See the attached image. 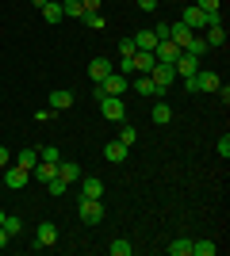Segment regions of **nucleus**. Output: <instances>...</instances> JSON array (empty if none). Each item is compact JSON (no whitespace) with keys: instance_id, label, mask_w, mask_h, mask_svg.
Here are the masks:
<instances>
[{"instance_id":"nucleus-37","label":"nucleus","mask_w":230,"mask_h":256,"mask_svg":"<svg viewBox=\"0 0 230 256\" xmlns=\"http://www.w3.org/2000/svg\"><path fill=\"white\" fill-rule=\"evenodd\" d=\"M138 8L142 12H157V0H138Z\"/></svg>"},{"instance_id":"nucleus-28","label":"nucleus","mask_w":230,"mask_h":256,"mask_svg":"<svg viewBox=\"0 0 230 256\" xmlns=\"http://www.w3.org/2000/svg\"><path fill=\"white\" fill-rule=\"evenodd\" d=\"M192 256H215V241H192Z\"/></svg>"},{"instance_id":"nucleus-40","label":"nucleus","mask_w":230,"mask_h":256,"mask_svg":"<svg viewBox=\"0 0 230 256\" xmlns=\"http://www.w3.org/2000/svg\"><path fill=\"white\" fill-rule=\"evenodd\" d=\"M31 4H35V8H43V4H46V0H31Z\"/></svg>"},{"instance_id":"nucleus-16","label":"nucleus","mask_w":230,"mask_h":256,"mask_svg":"<svg viewBox=\"0 0 230 256\" xmlns=\"http://www.w3.org/2000/svg\"><path fill=\"white\" fill-rule=\"evenodd\" d=\"M12 164H20V168H27V172H31L35 164H39V150H20L16 157H12Z\"/></svg>"},{"instance_id":"nucleus-2","label":"nucleus","mask_w":230,"mask_h":256,"mask_svg":"<svg viewBox=\"0 0 230 256\" xmlns=\"http://www.w3.org/2000/svg\"><path fill=\"white\" fill-rule=\"evenodd\" d=\"M215 20H222V16H207V12H203V8H196V4H188V8H184V16H180V23H184V27H192V31H207V27H211V23H215Z\"/></svg>"},{"instance_id":"nucleus-36","label":"nucleus","mask_w":230,"mask_h":256,"mask_svg":"<svg viewBox=\"0 0 230 256\" xmlns=\"http://www.w3.org/2000/svg\"><path fill=\"white\" fill-rule=\"evenodd\" d=\"M8 164H12V153L4 150V146H0V168H8Z\"/></svg>"},{"instance_id":"nucleus-22","label":"nucleus","mask_w":230,"mask_h":256,"mask_svg":"<svg viewBox=\"0 0 230 256\" xmlns=\"http://www.w3.org/2000/svg\"><path fill=\"white\" fill-rule=\"evenodd\" d=\"M153 46H157V34L153 31H138L134 34V50H150L153 54Z\"/></svg>"},{"instance_id":"nucleus-1","label":"nucleus","mask_w":230,"mask_h":256,"mask_svg":"<svg viewBox=\"0 0 230 256\" xmlns=\"http://www.w3.org/2000/svg\"><path fill=\"white\" fill-rule=\"evenodd\" d=\"M127 92H131V76H123V73H108L104 76V80H100L96 84V92H92V96H127Z\"/></svg>"},{"instance_id":"nucleus-3","label":"nucleus","mask_w":230,"mask_h":256,"mask_svg":"<svg viewBox=\"0 0 230 256\" xmlns=\"http://www.w3.org/2000/svg\"><path fill=\"white\" fill-rule=\"evenodd\" d=\"M77 214H81L85 226H100L104 222V199H81V203H77Z\"/></svg>"},{"instance_id":"nucleus-30","label":"nucleus","mask_w":230,"mask_h":256,"mask_svg":"<svg viewBox=\"0 0 230 256\" xmlns=\"http://www.w3.org/2000/svg\"><path fill=\"white\" fill-rule=\"evenodd\" d=\"M39 160H50V164H58V160H62V153H58L54 146H43V150H39Z\"/></svg>"},{"instance_id":"nucleus-38","label":"nucleus","mask_w":230,"mask_h":256,"mask_svg":"<svg viewBox=\"0 0 230 256\" xmlns=\"http://www.w3.org/2000/svg\"><path fill=\"white\" fill-rule=\"evenodd\" d=\"M85 4V12H100V0H81Z\"/></svg>"},{"instance_id":"nucleus-6","label":"nucleus","mask_w":230,"mask_h":256,"mask_svg":"<svg viewBox=\"0 0 230 256\" xmlns=\"http://www.w3.org/2000/svg\"><path fill=\"white\" fill-rule=\"evenodd\" d=\"M176 58H180V46H176L173 38H161V42L153 46V62L157 65H173Z\"/></svg>"},{"instance_id":"nucleus-24","label":"nucleus","mask_w":230,"mask_h":256,"mask_svg":"<svg viewBox=\"0 0 230 256\" xmlns=\"http://www.w3.org/2000/svg\"><path fill=\"white\" fill-rule=\"evenodd\" d=\"M153 122H157V126L173 122V107H169V104H153Z\"/></svg>"},{"instance_id":"nucleus-12","label":"nucleus","mask_w":230,"mask_h":256,"mask_svg":"<svg viewBox=\"0 0 230 256\" xmlns=\"http://www.w3.org/2000/svg\"><path fill=\"white\" fill-rule=\"evenodd\" d=\"M153 65H157V62H153L150 50H134V54H131V69H134V73H150Z\"/></svg>"},{"instance_id":"nucleus-29","label":"nucleus","mask_w":230,"mask_h":256,"mask_svg":"<svg viewBox=\"0 0 230 256\" xmlns=\"http://www.w3.org/2000/svg\"><path fill=\"white\" fill-rule=\"evenodd\" d=\"M0 226L8 230V237H16V234H20V230H23V222H20V218H16V214H4V222H0Z\"/></svg>"},{"instance_id":"nucleus-23","label":"nucleus","mask_w":230,"mask_h":256,"mask_svg":"<svg viewBox=\"0 0 230 256\" xmlns=\"http://www.w3.org/2000/svg\"><path fill=\"white\" fill-rule=\"evenodd\" d=\"M81 23H85L88 31H104V27H108V20H104L100 12H85V16H81Z\"/></svg>"},{"instance_id":"nucleus-5","label":"nucleus","mask_w":230,"mask_h":256,"mask_svg":"<svg viewBox=\"0 0 230 256\" xmlns=\"http://www.w3.org/2000/svg\"><path fill=\"white\" fill-rule=\"evenodd\" d=\"M150 80H153L157 92H169V88L176 84V69H173V65H153V69H150Z\"/></svg>"},{"instance_id":"nucleus-19","label":"nucleus","mask_w":230,"mask_h":256,"mask_svg":"<svg viewBox=\"0 0 230 256\" xmlns=\"http://www.w3.org/2000/svg\"><path fill=\"white\" fill-rule=\"evenodd\" d=\"M165 252L169 256H192V241H188V237H176V241L165 245Z\"/></svg>"},{"instance_id":"nucleus-20","label":"nucleus","mask_w":230,"mask_h":256,"mask_svg":"<svg viewBox=\"0 0 230 256\" xmlns=\"http://www.w3.org/2000/svg\"><path fill=\"white\" fill-rule=\"evenodd\" d=\"M134 92H138V96H157V88H153L150 73H138V76H134Z\"/></svg>"},{"instance_id":"nucleus-25","label":"nucleus","mask_w":230,"mask_h":256,"mask_svg":"<svg viewBox=\"0 0 230 256\" xmlns=\"http://www.w3.org/2000/svg\"><path fill=\"white\" fill-rule=\"evenodd\" d=\"M62 16H69V20H81V16H85V4H81V0H66V4H62Z\"/></svg>"},{"instance_id":"nucleus-8","label":"nucleus","mask_w":230,"mask_h":256,"mask_svg":"<svg viewBox=\"0 0 230 256\" xmlns=\"http://www.w3.org/2000/svg\"><path fill=\"white\" fill-rule=\"evenodd\" d=\"M173 69H176V76H180V80H184V76H196V73H199V58L180 50V58L173 62Z\"/></svg>"},{"instance_id":"nucleus-13","label":"nucleus","mask_w":230,"mask_h":256,"mask_svg":"<svg viewBox=\"0 0 230 256\" xmlns=\"http://www.w3.org/2000/svg\"><path fill=\"white\" fill-rule=\"evenodd\" d=\"M58 180L77 184L81 180V164H77V160H58Z\"/></svg>"},{"instance_id":"nucleus-14","label":"nucleus","mask_w":230,"mask_h":256,"mask_svg":"<svg viewBox=\"0 0 230 256\" xmlns=\"http://www.w3.org/2000/svg\"><path fill=\"white\" fill-rule=\"evenodd\" d=\"M108 73H115V65H111L108 58H96V62H88V76H92L96 84H100V80H104Z\"/></svg>"},{"instance_id":"nucleus-27","label":"nucleus","mask_w":230,"mask_h":256,"mask_svg":"<svg viewBox=\"0 0 230 256\" xmlns=\"http://www.w3.org/2000/svg\"><path fill=\"white\" fill-rule=\"evenodd\" d=\"M207 50H211V46L203 42V34H192V42H188V50H184V54H196V58H203Z\"/></svg>"},{"instance_id":"nucleus-34","label":"nucleus","mask_w":230,"mask_h":256,"mask_svg":"<svg viewBox=\"0 0 230 256\" xmlns=\"http://www.w3.org/2000/svg\"><path fill=\"white\" fill-rule=\"evenodd\" d=\"M119 54H123V58H131V54H134V38H123V42H119Z\"/></svg>"},{"instance_id":"nucleus-41","label":"nucleus","mask_w":230,"mask_h":256,"mask_svg":"<svg viewBox=\"0 0 230 256\" xmlns=\"http://www.w3.org/2000/svg\"><path fill=\"white\" fill-rule=\"evenodd\" d=\"M0 222H4V210H0Z\"/></svg>"},{"instance_id":"nucleus-9","label":"nucleus","mask_w":230,"mask_h":256,"mask_svg":"<svg viewBox=\"0 0 230 256\" xmlns=\"http://www.w3.org/2000/svg\"><path fill=\"white\" fill-rule=\"evenodd\" d=\"M50 245H58V226L39 222V230H35V248H50Z\"/></svg>"},{"instance_id":"nucleus-7","label":"nucleus","mask_w":230,"mask_h":256,"mask_svg":"<svg viewBox=\"0 0 230 256\" xmlns=\"http://www.w3.org/2000/svg\"><path fill=\"white\" fill-rule=\"evenodd\" d=\"M0 172H4V188H12V192L27 188V176H31V172L20 168V164H8V168H0Z\"/></svg>"},{"instance_id":"nucleus-35","label":"nucleus","mask_w":230,"mask_h":256,"mask_svg":"<svg viewBox=\"0 0 230 256\" xmlns=\"http://www.w3.org/2000/svg\"><path fill=\"white\" fill-rule=\"evenodd\" d=\"M219 153H222V160L230 157V138H226V134H222V138H219Z\"/></svg>"},{"instance_id":"nucleus-11","label":"nucleus","mask_w":230,"mask_h":256,"mask_svg":"<svg viewBox=\"0 0 230 256\" xmlns=\"http://www.w3.org/2000/svg\"><path fill=\"white\" fill-rule=\"evenodd\" d=\"M192 27H184V23H169V38H173L176 46H180V50H188V42H192Z\"/></svg>"},{"instance_id":"nucleus-26","label":"nucleus","mask_w":230,"mask_h":256,"mask_svg":"<svg viewBox=\"0 0 230 256\" xmlns=\"http://www.w3.org/2000/svg\"><path fill=\"white\" fill-rule=\"evenodd\" d=\"M108 252L111 256H131V241H127V237H115V241L108 245Z\"/></svg>"},{"instance_id":"nucleus-15","label":"nucleus","mask_w":230,"mask_h":256,"mask_svg":"<svg viewBox=\"0 0 230 256\" xmlns=\"http://www.w3.org/2000/svg\"><path fill=\"white\" fill-rule=\"evenodd\" d=\"M203 42H207V46H215V50H219V46H226V31H222V20H215V23L207 27Z\"/></svg>"},{"instance_id":"nucleus-10","label":"nucleus","mask_w":230,"mask_h":256,"mask_svg":"<svg viewBox=\"0 0 230 256\" xmlns=\"http://www.w3.org/2000/svg\"><path fill=\"white\" fill-rule=\"evenodd\" d=\"M104 157H108L111 164H123V160L131 157V146H123V142L115 138V142H108V146H104Z\"/></svg>"},{"instance_id":"nucleus-21","label":"nucleus","mask_w":230,"mask_h":256,"mask_svg":"<svg viewBox=\"0 0 230 256\" xmlns=\"http://www.w3.org/2000/svg\"><path fill=\"white\" fill-rule=\"evenodd\" d=\"M39 12H43V20H46V23H62V20H66V16H62V4H54V0H46Z\"/></svg>"},{"instance_id":"nucleus-33","label":"nucleus","mask_w":230,"mask_h":256,"mask_svg":"<svg viewBox=\"0 0 230 256\" xmlns=\"http://www.w3.org/2000/svg\"><path fill=\"white\" fill-rule=\"evenodd\" d=\"M46 188H50V195H66V188H69V184H66V180H58V176H54V180L46 184Z\"/></svg>"},{"instance_id":"nucleus-17","label":"nucleus","mask_w":230,"mask_h":256,"mask_svg":"<svg viewBox=\"0 0 230 256\" xmlns=\"http://www.w3.org/2000/svg\"><path fill=\"white\" fill-rule=\"evenodd\" d=\"M81 199H104V184L100 180H81Z\"/></svg>"},{"instance_id":"nucleus-18","label":"nucleus","mask_w":230,"mask_h":256,"mask_svg":"<svg viewBox=\"0 0 230 256\" xmlns=\"http://www.w3.org/2000/svg\"><path fill=\"white\" fill-rule=\"evenodd\" d=\"M73 107V92H50V111H69Z\"/></svg>"},{"instance_id":"nucleus-4","label":"nucleus","mask_w":230,"mask_h":256,"mask_svg":"<svg viewBox=\"0 0 230 256\" xmlns=\"http://www.w3.org/2000/svg\"><path fill=\"white\" fill-rule=\"evenodd\" d=\"M100 118H108V122H123L127 115V107H123V96H100Z\"/></svg>"},{"instance_id":"nucleus-31","label":"nucleus","mask_w":230,"mask_h":256,"mask_svg":"<svg viewBox=\"0 0 230 256\" xmlns=\"http://www.w3.org/2000/svg\"><path fill=\"white\" fill-rule=\"evenodd\" d=\"M119 142H123V146H134V142H138V130H134V126H123L119 130Z\"/></svg>"},{"instance_id":"nucleus-32","label":"nucleus","mask_w":230,"mask_h":256,"mask_svg":"<svg viewBox=\"0 0 230 256\" xmlns=\"http://www.w3.org/2000/svg\"><path fill=\"white\" fill-rule=\"evenodd\" d=\"M219 4L222 0H196V8H203L207 16H219Z\"/></svg>"},{"instance_id":"nucleus-39","label":"nucleus","mask_w":230,"mask_h":256,"mask_svg":"<svg viewBox=\"0 0 230 256\" xmlns=\"http://www.w3.org/2000/svg\"><path fill=\"white\" fill-rule=\"evenodd\" d=\"M8 245V230H4V226H0V248Z\"/></svg>"}]
</instances>
